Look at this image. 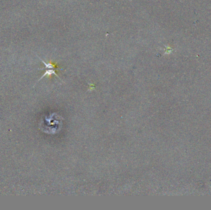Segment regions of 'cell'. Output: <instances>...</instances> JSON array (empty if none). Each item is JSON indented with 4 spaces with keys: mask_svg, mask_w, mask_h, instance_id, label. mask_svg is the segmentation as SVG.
<instances>
[{
    "mask_svg": "<svg viewBox=\"0 0 211 210\" xmlns=\"http://www.w3.org/2000/svg\"><path fill=\"white\" fill-rule=\"evenodd\" d=\"M55 75V76H56L58 78L59 80H61V79L59 78V76H58V75H57V73H56V70H55V69H50V70H46L45 71V72L44 73V74L41 77L39 80H38L37 81V82H39V81H40V80H41L43 78H44L45 76H51V75Z\"/></svg>",
    "mask_w": 211,
    "mask_h": 210,
    "instance_id": "cell-2",
    "label": "cell"
},
{
    "mask_svg": "<svg viewBox=\"0 0 211 210\" xmlns=\"http://www.w3.org/2000/svg\"><path fill=\"white\" fill-rule=\"evenodd\" d=\"M165 47H166V51L165 52V54H170V52L172 51V48H170V47H167V46H165Z\"/></svg>",
    "mask_w": 211,
    "mask_h": 210,
    "instance_id": "cell-3",
    "label": "cell"
},
{
    "mask_svg": "<svg viewBox=\"0 0 211 210\" xmlns=\"http://www.w3.org/2000/svg\"><path fill=\"white\" fill-rule=\"evenodd\" d=\"M39 58H40V59L41 60V61L43 63V64L45 65V68L39 69L38 70H44V69H61L62 70V69H60V68L58 67H57L56 64L52 63L51 62H48V63H46L43 60L40 58V57H39Z\"/></svg>",
    "mask_w": 211,
    "mask_h": 210,
    "instance_id": "cell-1",
    "label": "cell"
}]
</instances>
